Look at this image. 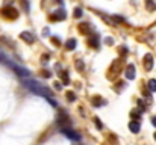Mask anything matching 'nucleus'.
Listing matches in <instances>:
<instances>
[{
  "label": "nucleus",
  "mask_w": 156,
  "mask_h": 145,
  "mask_svg": "<svg viewBox=\"0 0 156 145\" xmlns=\"http://www.w3.org/2000/svg\"><path fill=\"white\" fill-rule=\"evenodd\" d=\"M23 83H24V86H26L27 89H30L34 94H37V95H40V97H44L49 103H52L55 107L58 106V103L55 101V98H53V95H52V91L47 89L46 86H43V85H40L38 82L30 80V79H23Z\"/></svg>",
  "instance_id": "nucleus-1"
},
{
  "label": "nucleus",
  "mask_w": 156,
  "mask_h": 145,
  "mask_svg": "<svg viewBox=\"0 0 156 145\" xmlns=\"http://www.w3.org/2000/svg\"><path fill=\"white\" fill-rule=\"evenodd\" d=\"M6 64L20 76V77H23V79H27L29 76H30V71L27 70V68H23V67H20V65H17V64H14V62H11V60H6Z\"/></svg>",
  "instance_id": "nucleus-2"
},
{
  "label": "nucleus",
  "mask_w": 156,
  "mask_h": 145,
  "mask_svg": "<svg viewBox=\"0 0 156 145\" xmlns=\"http://www.w3.org/2000/svg\"><path fill=\"white\" fill-rule=\"evenodd\" d=\"M61 133L65 135L67 138H70L71 141H80V135H77L74 130H71V129H68V127H62V129H61Z\"/></svg>",
  "instance_id": "nucleus-3"
},
{
  "label": "nucleus",
  "mask_w": 156,
  "mask_h": 145,
  "mask_svg": "<svg viewBox=\"0 0 156 145\" xmlns=\"http://www.w3.org/2000/svg\"><path fill=\"white\" fill-rule=\"evenodd\" d=\"M2 14L6 17V18H17L18 17V12H17V9L15 8H12V6H8V8H5L3 11H2Z\"/></svg>",
  "instance_id": "nucleus-4"
},
{
  "label": "nucleus",
  "mask_w": 156,
  "mask_h": 145,
  "mask_svg": "<svg viewBox=\"0 0 156 145\" xmlns=\"http://www.w3.org/2000/svg\"><path fill=\"white\" fill-rule=\"evenodd\" d=\"M65 17H67V15H65V11L59 9V11H56L52 17H50V20H53V21H61V20H65Z\"/></svg>",
  "instance_id": "nucleus-5"
},
{
  "label": "nucleus",
  "mask_w": 156,
  "mask_h": 145,
  "mask_svg": "<svg viewBox=\"0 0 156 145\" xmlns=\"http://www.w3.org/2000/svg\"><path fill=\"white\" fill-rule=\"evenodd\" d=\"M144 67H146V70H152L153 68V56L152 54H146V57H144Z\"/></svg>",
  "instance_id": "nucleus-6"
},
{
  "label": "nucleus",
  "mask_w": 156,
  "mask_h": 145,
  "mask_svg": "<svg viewBox=\"0 0 156 145\" xmlns=\"http://www.w3.org/2000/svg\"><path fill=\"white\" fill-rule=\"evenodd\" d=\"M126 77L129 79V80H133L135 79V67L130 64V65H127V68H126Z\"/></svg>",
  "instance_id": "nucleus-7"
},
{
  "label": "nucleus",
  "mask_w": 156,
  "mask_h": 145,
  "mask_svg": "<svg viewBox=\"0 0 156 145\" xmlns=\"http://www.w3.org/2000/svg\"><path fill=\"white\" fill-rule=\"evenodd\" d=\"M20 36H21V40H23V41H27L29 44H32V43L35 41V38L32 36V33H29V32H21V35H20Z\"/></svg>",
  "instance_id": "nucleus-8"
},
{
  "label": "nucleus",
  "mask_w": 156,
  "mask_h": 145,
  "mask_svg": "<svg viewBox=\"0 0 156 145\" xmlns=\"http://www.w3.org/2000/svg\"><path fill=\"white\" fill-rule=\"evenodd\" d=\"M140 123H136V121H132V123H129V130L132 132V133H138L140 132Z\"/></svg>",
  "instance_id": "nucleus-9"
},
{
  "label": "nucleus",
  "mask_w": 156,
  "mask_h": 145,
  "mask_svg": "<svg viewBox=\"0 0 156 145\" xmlns=\"http://www.w3.org/2000/svg\"><path fill=\"white\" fill-rule=\"evenodd\" d=\"M77 46V43H76V40H68L67 43H65V48H68V50H74Z\"/></svg>",
  "instance_id": "nucleus-10"
},
{
  "label": "nucleus",
  "mask_w": 156,
  "mask_h": 145,
  "mask_svg": "<svg viewBox=\"0 0 156 145\" xmlns=\"http://www.w3.org/2000/svg\"><path fill=\"white\" fill-rule=\"evenodd\" d=\"M146 6L149 11H156V3L153 0H146Z\"/></svg>",
  "instance_id": "nucleus-11"
},
{
  "label": "nucleus",
  "mask_w": 156,
  "mask_h": 145,
  "mask_svg": "<svg viewBox=\"0 0 156 145\" xmlns=\"http://www.w3.org/2000/svg\"><path fill=\"white\" fill-rule=\"evenodd\" d=\"M149 88H150L152 92H156V80L155 79H150V80H149Z\"/></svg>",
  "instance_id": "nucleus-12"
},
{
  "label": "nucleus",
  "mask_w": 156,
  "mask_h": 145,
  "mask_svg": "<svg viewBox=\"0 0 156 145\" xmlns=\"http://www.w3.org/2000/svg\"><path fill=\"white\" fill-rule=\"evenodd\" d=\"M82 14H83V12H82V9H80V8H76V9H74V12H73V15H74L76 18H80V17H82Z\"/></svg>",
  "instance_id": "nucleus-13"
},
{
  "label": "nucleus",
  "mask_w": 156,
  "mask_h": 145,
  "mask_svg": "<svg viewBox=\"0 0 156 145\" xmlns=\"http://www.w3.org/2000/svg\"><path fill=\"white\" fill-rule=\"evenodd\" d=\"M61 77H62V80H65V83H68V74H67L65 71H62V74H61Z\"/></svg>",
  "instance_id": "nucleus-14"
},
{
  "label": "nucleus",
  "mask_w": 156,
  "mask_h": 145,
  "mask_svg": "<svg viewBox=\"0 0 156 145\" xmlns=\"http://www.w3.org/2000/svg\"><path fill=\"white\" fill-rule=\"evenodd\" d=\"M94 121H96V127H97V129H102V127H103V124L100 123L99 118H94Z\"/></svg>",
  "instance_id": "nucleus-15"
},
{
  "label": "nucleus",
  "mask_w": 156,
  "mask_h": 145,
  "mask_svg": "<svg viewBox=\"0 0 156 145\" xmlns=\"http://www.w3.org/2000/svg\"><path fill=\"white\" fill-rule=\"evenodd\" d=\"M67 97H68L70 101H74V98H76V97H74V92H67Z\"/></svg>",
  "instance_id": "nucleus-16"
},
{
  "label": "nucleus",
  "mask_w": 156,
  "mask_h": 145,
  "mask_svg": "<svg viewBox=\"0 0 156 145\" xmlns=\"http://www.w3.org/2000/svg\"><path fill=\"white\" fill-rule=\"evenodd\" d=\"M90 44L94 46V47H97V40L96 38H90Z\"/></svg>",
  "instance_id": "nucleus-17"
},
{
  "label": "nucleus",
  "mask_w": 156,
  "mask_h": 145,
  "mask_svg": "<svg viewBox=\"0 0 156 145\" xmlns=\"http://www.w3.org/2000/svg\"><path fill=\"white\" fill-rule=\"evenodd\" d=\"M114 20H115V21H118V23H124V18H121V17H117V15L114 17Z\"/></svg>",
  "instance_id": "nucleus-18"
},
{
  "label": "nucleus",
  "mask_w": 156,
  "mask_h": 145,
  "mask_svg": "<svg viewBox=\"0 0 156 145\" xmlns=\"http://www.w3.org/2000/svg\"><path fill=\"white\" fill-rule=\"evenodd\" d=\"M93 104H94V106H99V104H100V100H99V98H94Z\"/></svg>",
  "instance_id": "nucleus-19"
},
{
  "label": "nucleus",
  "mask_w": 156,
  "mask_h": 145,
  "mask_svg": "<svg viewBox=\"0 0 156 145\" xmlns=\"http://www.w3.org/2000/svg\"><path fill=\"white\" fill-rule=\"evenodd\" d=\"M77 68H79V70H82V68H83V64H82V62H80V60H79V62H77Z\"/></svg>",
  "instance_id": "nucleus-20"
},
{
  "label": "nucleus",
  "mask_w": 156,
  "mask_h": 145,
  "mask_svg": "<svg viewBox=\"0 0 156 145\" xmlns=\"http://www.w3.org/2000/svg\"><path fill=\"white\" fill-rule=\"evenodd\" d=\"M0 59H6V56H5V53L2 51V48H0Z\"/></svg>",
  "instance_id": "nucleus-21"
},
{
  "label": "nucleus",
  "mask_w": 156,
  "mask_h": 145,
  "mask_svg": "<svg viewBox=\"0 0 156 145\" xmlns=\"http://www.w3.org/2000/svg\"><path fill=\"white\" fill-rule=\"evenodd\" d=\"M112 43H114V41H112L111 38H106V44H112Z\"/></svg>",
  "instance_id": "nucleus-22"
},
{
  "label": "nucleus",
  "mask_w": 156,
  "mask_h": 145,
  "mask_svg": "<svg viewBox=\"0 0 156 145\" xmlns=\"http://www.w3.org/2000/svg\"><path fill=\"white\" fill-rule=\"evenodd\" d=\"M55 88L56 89H61V83H55Z\"/></svg>",
  "instance_id": "nucleus-23"
},
{
  "label": "nucleus",
  "mask_w": 156,
  "mask_h": 145,
  "mask_svg": "<svg viewBox=\"0 0 156 145\" xmlns=\"http://www.w3.org/2000/svg\"><path fill=\"white\" fill-rule=\"evenodd\" d=\"M152 123H153V126L156 127V116H153V119H152Z\"/></svg>",
  "instance_id": "nucleus-24"
},
{
  "label": "nucleus",
  "mask_w": 156,
  "mask_h": 145,
  "mask_svg": "<svg viewBox=\"0 0 156 145\" xmlns=\"http://www.w3.org/2000/svg\"><path fill=\"white\" fill-rule=\"evenodd\" d=\"M155 141H156V133H155Z\"/></svg>",
  "instance_id": "nucleus-25"
}]
</instances>
